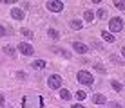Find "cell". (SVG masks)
Listing matches in <instances>:
<instances>
[{
  "label": "cell",
  "instance_id": "1",
  "mask_svg": "<svg viewBox=\"0 0 125 108\" xmlns=\"http://www.w3.org/2000/svg\"><path fill=\"white\" fill-rule=\"evenodd\" d=\"M76 79H78L82 85H87V86H91L94 83L93 74H91V72H87V70H80L78 74H76Z\"/></svg>",
  "mask_w": 125,
  "mask_h": 108
},
{
  "label": "cell",
  "instance_id": "2",
  "mask_svg": "<svg viewBox=\"0 0 125 108\" xmlns=\"http://www.w3.org/2000/svg\"><path fill=\"white\" fill-rule=\"evenodd\" d=\"M123 29V20L122 18H118V16H116V18H111L109 20V33L113 34V33H120Z\"/></svg>",
  "mask_w": 125,
  "mask_h": 108
},
{
  "label": "cell",
  "instance_id": "3",
  "mask_svg": "<svg viewBox=\"0 0 125 108\" xmlns=\"http://www.w3.org/2000/svg\"><path fill=\"white\" fill-rule=\"evenodd\" d=\"M47 85H49V88L60 90V88H62V77H60L58 74H53V76H49V79H47Z\"/></svg>",
  "mask_w": 125,
  "mask_h": 108
},
{
  "label": "cell",
  "instance_id": "4",
  "mask_svg": "<svg viewBox=\"0 0 125 108\" xmlns=\"http://www.w3.org/2000/svg\"><path fill=\"white\" fill-rule=\"evenodd\" d=\"M45 6H47V9L51 13H60L63 9V2H60V0H49Z\"/></svg>",
  "mask_w": 125,
  "mask_h": 108
},
{
  "label": "cell",
  "instance_id": "5",
  "mask_svg": "<svg viewBox=\"0 0 125 108\" xmlns=\"http://www.w3.org/2000/svg\"><path fill=\"white\" fill-rule=\"evenodd\" d=\"M18 50H20V54H24V56H33V52H34V49L25 42L18 43Z\"/></svg>",
  "mask_w": 125,
  "mask_h": 108
},
{
  "label": "cell",
  "instance_id": "6",
  "mask_svg": "<svg viewBox=\"0 0 125 108\" xmlns=\"http://www.w3.org/2000/svg\"><path fill=\"white\" fill-rule=\"evenodd\" d=\"M73 50L78 52V54H85L89 50V47L85 45V43H82V42H73Z\"/></svg>",
  "mask_w": 125,
  "mask_h": 108
},
{
  "label": "cell",
  "instance_id": "7",
  "mask_svg": "<svg viewBox=\"0 0 125 108\" xmlns=\"http://www.w3.org/2000/svg\"><path fill=\"white\" fill-rule=\"evenodd\" d=\"M93 103H94V105H105L107 99H105L103 94H94V96H93Z\"/></svg>",
  "mask_w": 125,
  "mask_h": 108
},
{
  "label": "cell",
  "instance_id": "8",
  "mask_svg": "<svg viewBox=\"0 0 125 108\" xmlns=\"http://www.w3.org/2000/svg\"><path fill=\"white\" fill-rule=\"evenodd\" d=\"M11 16H13V20H24V11L18 9V7H15V9L11 11Z\"/></svg>",
  "mask_w": 125,
  "mask_h": 108
},
{
  "label": "cell",
  "instance_id": "9",
  "mask_svg": "<svg viewBox=\"0 0 125 108\" xmlns=\"http://www.w3.org/2000/svg\"><path fill=\"white\" fill-rule=\"evenodd\" d=\"M102 38H103V40H105L107 43H113V42L116 40V38H114V34H111L109 31H102Z\"/></svg>",
  "mask_w": 125,
  "mask_h": 108
},
{
  "label": "cell",
  "instance_id": "10",
  "mask_svg": "<svg viewBox=\"0 0 125 108\" xmlns=\"http://www.w3.org/2000/svg\"><path fill=\"white\" fill-rule=\"evenodd\" d=\"M69 27L74 29V31H80V29L83 27V24H82L80 20H71V22H69Z\"/></svg>",
  "mask_w": 125,
  "mask_h": 108
},
{
  "label": "cell",
  "instance_id": "11",
  "mask_svg": "<svg viewBox=\"0 0 125 108\" xmlns=\"http://www.w3.org/2000/svg\"><path fill=\"white\" fill-rule=\"evenodd\" d=\"M45 61H44V59H34V61H33V68H36V70H42V68H45Z\"/></svg>",
  "mask_w": 125,
  "mask_h": 108
},
{
  "label": "cell",
  "instance_id": "12",
  "mask_svg": "<svg viewBox=\"0 0 125 108\" xmlns=\"http://www.w3.org/2000/svg\"><path fill=\"white\" fill-rule=\"evenodd\" d=\"M60 97H62V99H63V101H69V99H71V97H73V94H71V92H69V90H67V88H60Z\"/></svg>",
  "mask_w": 125,
  "mask_h": 108
},
{
  "label": "cell",
  "instance_id": "13",
  "mask_svg": "<svg viewBox=\"0 0 125 108\" xmlns=\"http://www.w3.org/2000/svg\"><path fill=\"white\" fill-rule=\"evenodd\" d=\"M2 50H4V54H7V56H15L16 52V49L13 45H6V47H2Z\"/></svg>",
  "mask_w": 125,
  "mask_h": 108
},
{
  "label": "cell",
  "instance_id": "14",
  "mask_svg": "<svg viewBox=\"0 0 125 108\" xmlns=\"http://www.w3.org/2000/svg\"><path fill=\"white\" fill-rule=\"evenodd\" d=\"M47 34H49V38H53V40H58L60 38V33L56 31V29H53V27L47 29Z\"/></svg>",
  "mask_w": 125,
  "mask_h": 108
},
{
  "label": "cell",
  "instance_id": "15",
  "mask_svg": "<svg viewBox=\"0 0 125 108\" xmlns=\"http://www.w3.org/2000/svg\"><path fill=\"white\" fill-rule=\"evenodd\" d=\"M83 20H87V22H93V20H94V13L87 9V11L83 13Z\"/></svg>",
  "mask_w": 125,
  "mask_h": 108
},
{
  "label": "cell",
  "instance_id": "16",
  "mask_svg": "<svg viewBox=\"0 0 125 108\" xmlns=\"http://www.w3.org/2000/svg\"><path fill=\"white\" fill-rule=\"evenodd\" d=\"M114 7L120 11H125V2L123 0H114Z\"/></svg>",
  "mask_w": 125,
  "mask_h": 108
},
{
  "label": "cell",
  "instance_id": "17",
  "mask_svg": "<svg viewBox=\"0 0 125 108\" xmlns=\"http://www.w3.org/2000/svg\"><path fill=\"white\" fill-rule=\"evenodd\" d=\"M111 86H113L116 92H122V83H118V81H111Z\"/></svg>",
  "mask_w": 125,
  "mask_h": 108
},
{
  "label": "cell",
  "instance_id": "18",
  "mask_svg": "<svg viewBox=\"0 0 125 108\" xmlns=\"http://www.w3.org/2000/svg\"><path fill=\"white\" fill-rule=\"evenodd\" d=\"M85 97H87V94H85L83 90H78V92H76V99H78V101H83Z\"/></svg>",
  "mask_w": 125,
  "mask_h": 108
},
{
  "label": "cell",
  "instance_id": "19",
  "mask_svg": "<svg viewBox=\"0 0 125 108\" xmlns=\"http://www.w3.org/2000/svg\"><path fill=\"white\" fill-rule=\"evenodd\" d=\"M96 15H98V18H100V20L107 18V11H105V9H98V13H96Z\"/></svg>",
  "mask_w": 125,
  "mask_h": 108
},
{
  "label": "cell",
  "instance_id": "20",
  "mask_svg": "<svg viewBox=\"0 0 125 108\" xmlns=\"http://www.w3.org/2000/svg\"><path fill=\"white\" fill-rule=\"evenodd\" d=\"M15 76H16V77H18V79H22V81L25 79V77H27V74H25V72H24V70H18V72H16V74H15Z\"/></svg>",
  "mask_w": 125,
  "mask_h": 108
},
{
  "label": "cell",
  "instance_id": "21",
  "mask_svg": "<svg viewBox=\"0 0 125 108\" xmlns=\"http://www.w3.org/2000/svg\"><path fill=\"white\" fill-rule=\"evenodd\" d=\"M22 34H24V36H27L29 40H31V38H33V33L29 31V29H22Z\"/></svg>",
  "mask_w": 125,
  "mask_h": 108
},
{
  "label": "cell",
  "instance_id": "22",
  "mask_svg": "<svg viewBox=\"0 0 125 108\" xmlns=\"http://www.w3.org/2000/svg\"><path fill=\"white\" fill-rule=\"evenodd\" d=\"M94 68H96L98 72H105V67H103V65H100V63H94Z\"/></svg>",
  "mask_w": 125,
  "mask_h": 108
},
{
  "label": "cell",
  "instance_id": "23",
  "mask_svg": "<svg viewBox=\"0 0 125 108\" xmlns=\"http://www.w3.org/2000/svg\"><path fill=\"white\" fill-rule=\"evenodd\" d=\"M2 36H6V27H4V25H0V38Z\"/></svg>",
  "mask_w": 125,
  "mask_h": 108
},
{
  "label": "cell",
  "instance_id": "24",
  "mask_svg": "<svg viewBox=\"0 0 125 108\" xmlns=\"http://www.w3.org/2000/svg\"><path fill=\"white\" fill-rule=\"evenodd\" d=\"M109 108H122L118 103H109Z\"/></svg>",
  "mask_w": 125,
  "mask_h": 108
},
{
  "label": "cell",
  "instance_id": "25",
  "mask_svg": "<svg viewBox=\"0 0 125 108\" xmlns=\"http://www.w3.org/2000/svg\"><path fill=\"white\" fill-rule=\"evenodd\" d=\"M4 103H6V99H4V96H2V94H0V108L4 106Z\"/></svg>",
  "mask_w": 125,
  "mask_h": 108
},
{
  "label": "cell",
  "instance_id": "26",
  "mask_svg": "<svg viewBox=\"0 0 125 108\" xmlns=\"http://www.w3.org/2000/svg\"><path fill=\"white\" fill-rule=\"evenodd\" d=\"M71 108H85V106H82V105H80V103H78V105H73Z\"/></svg>",
  "mask_w": 125,
  "mask_h": 108
},
{
  "label": "cell",
  "instance_id": "27",
  "mask_svg": "<svg viewBox=\"0 0 125 108\" xmlns=\"http://www.w3.org/2000/svg\"><path fill=\"white\" fill-rule=\"evenodd\" d=\"M122 54H123V58H125V47H122Z\"/></svg>",
  "mask_w": 125,
  "mask_h": 108
}]
</instances>
